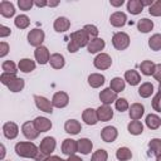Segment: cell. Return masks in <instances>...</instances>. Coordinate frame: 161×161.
<instances>
[{
	"label": "cell",
	"mask_w": 161,
	"mask_h": 161,
	"mask_svg": "<svg viewBox=\"0 0 161 161\" xmlns=\"http://www.w3.org/2000/svg\"><path fill=\"white\" fill-rule=\"evenodd\" d=\"M112 44L117 50H125L128 48L130 45V36L127 33L123 31H118L114 33L112 36Z\"/></svg>",
	"instance_id": "obj_2"
},
{
	"label": "cell",
	"mask_w": 161,
	"mask_h": 161,
	"mask_svg": "<svg viewBox=\"0 0 161 161\" xmlns=\"http://www.w3.org/2000/svg\"><path fill=\"white\" fill-rule=\"evenodd\" d=\"M93 64L97 69L106 70L112 65V58L107 53H99V54L96 55V58L93 60Z\"/></svg>",
	"instance_id": "obj_6"
},
{
	"label": "cell",
	"mask_w": 161,
	"mask_h": 161,
	"mask_svg": "<svg viewBox=\"0 0 161 161\" xmlns=\"http://www.w3.org/2000/svg\"><path fill=\"white\" fill-rule=\"evenodd\" d=\"M92 148H93V143L89 138L84 137V138L78 140V152L83 153V155H88V153H91Z\"/></svg>",
	"instance_id": "obj_28"
},
{
	"label": "cell",
	"mask_w": 161,
	"mask_h": 161,
	"mask_svg": "<svg viewBox=\"0 0 161 161\" xmlns=\"http://www.w3.org/2000/svg\"><path fill=\"white\" fill-rule=\"evenodd\" d=\"M11 34V29L9 26H5V25H0V36L1 38H6Z\"/></svg>",
	"instance_id": "obj_50"
},
{
	"label": "cell",
	"mask_w": 161,
	"mask_h": 161,
	"mask_svg": "<svg viewBox=\"0 0 161 161\" xmlns=\"http://www.w3.org/2000/svg\"><path fill=\"white\" fill-rule=\"evenodd\" d=\"M127 130L131 135L133 136H138L143 132V125L140 122V121H131L127 126Z\"/></svg>",
	"instance_id": "obj_35"
},
{
	"label": "cell",
	"mask_w": 161,
	"mask_h": 161,
	"mask_svg": "<svg viewBox=\"0 0 161 161\" xmlns=\"http://www.w3.org/2000/svg\"><path fill=\"white\" fill-rule=\"evenodd\" d=\"M127 10L132 15H138L143 10V5L141 0H128L127 1Z\"/></svg>",
	"instance_id": "obj_29"
},
{
	"label": "cell",
	"mask_w": 161,
	"mask_h": 161,
	"mask_svg": "<svg viewBox=\"0 0 161 161\" xmlns=\"http://www.w3.org/2000/svg\"><path fill=\"white\" fill-rule=\"evenodd\" d=\"M104 82H106V78L101 73H92L88 75V84L92 88H99L101 86L104 84Z\"/></svg>",
	"instance_id": "obj_24"
},
{
	"label": "cell",
	"mask_w": 161,
	"mask_h": 161,
	"mask_svg": "<svg viewBox=\"0 0 161 161\" xmlns=\"http://www.w3.org/2000/svg\"><path fill=\"white\" fill-rule=\"evenodd\" d=\"M104 47H106V43H104V40L102 38H94V39L89 40V43L87 45V49H88V52L91 54H96V53L99 54V52L103 50Z\"/></svg>",
	"instance_id": "obj_17"
},
{
	"label": "cell",
	"mask_w": 161,
	"mask_h": 161,
	"mask_svg": "<svg viewBox=\"0 0 161 161\" xmlns=\"http://www.w3.org/2000/svg\"><path fill=\"white\" fill-rule=\"evenodd\" d=\"M117 98H118V97H117V93H116L114 91H112L109 87L102 89L101 93H99V99H101V102H102L103 104H108V106H109L111 103L116 102Z\"/></svg>",
	"instance_id": "obj_14"
},
{
	"label": "cell",
	"mask_w": 161,
	"mask_h": 161,
	"mask_svg": "<svg viewBox=\"0 0 161 161\" xmlns=\"http://www.w3.org/2000/svg\"><path fill=\"white\" fill-rule=\"evenodd\" d=\"M123 3H125L123 0H117V1L116 0H111V5L112 6H121Z\"/></svg>",
	"instance_id": "obj_56"
},
{
	"label": "cell",
	"mask_w": 161,
	"mask_h": 161,
	"mask_svg": "<svg viewBox=\"0 0 161 161\" xmlns=\"http://www.w3.org/2000/svg\"><path fill=\"white\" fill-rule=\"evenodd\" d=\"M3 133L8 140H14L19 135V127L15 122H5L3 126Z\"/></svg>",
	"instance_id": "obj_11"
},
{
	"label": "cell",
	"mask_w": 161,
	"mask_h": 161,
	"mask_svg": "<svg viewBox=\"0 0 161 161\" xmlns=\"http://www.w3.org/2000/svg\"><path fill=\"white\" fill-rule=\"evenodd\" d=\"M67 48H68V52H69V53H75V52H78V49H79V48H78L74 43H72L70 40H69V43H68Z\"/></svg>",
	"instance_id": "obj_52"
},
{
	"label": "cell",
	"mask_w": 161,
	"mask_h": 161,
	"mask_svg": "<svg viewBox=\"0 0 161 161\" xmlns=\"http://www.w3.org/2000/svg\"><path fill=\"white\" fill-rule=\"evenodd\" d=\"M83 30L88 34V36H89L91 39L98 38V33H99V30H98V28H97L96 25H93V24H87V25L83 26Z\"/></svg>",
	"instance_id": "obj_43"
},
{
	"label": "cell",
	"mask_w": 161,
	"mask_h": 161,
	"mask_svg": "<svg viewBox=\"0 0 161 161\" xmlns=\"http://www.w3.org/2000/svg\"><path fill=\"white\" fill-rule=\"evenodd\" d=\"M109 23L114 28H122L126 23H127V16L125 13L122 11H114L111 16H109Z\"/></svg>",
	"instance_id": "obj_16"
},
{
	"label": "cell",
	"mask_w": 161,
	"mask_h": 161,
	"mask_svg": "<svg viewBox=\"0 0 161 161\" xmlns=\"http://www.w3.org/2000/svg\"><path fill=\"white\" fill-rule=\"evenodd\" d=\"M148 13L152 16H161V0L153 1V4L148 8Z\"/></svg>",
	"instance_id": "obj_44"
},
{
	"label": "cell",
	"mask_w": 161,
	"mask_h": 161,
	"mask_svg": "<svg viewBox=\"0 0 161 161\" xmlns=\"http://www.w3.org/2000/svg\"><path fill=\"white\" fill-rule=\"evenodd\" d=\"M97 116H98V121L101 122L111 121L113 117V109L108 104H102L97 108Z\"/></svg>",
	"instance_id": "obj_13"
},
{
	"label": "cell",
	"mask_w": 161,
	"mask_h": 161,
	"mask_svg": "<svg viewBox=\"0 0 161 161\" xmlns=\"http://www.w3.org/2000/svg\"><path fill=\"white\" fill-rule=\"evenodd\" d=\"M14 24H15V26L19 28V29H26V28L29 26V24H30V19H29L25 14H21V15H18V16L15 18Z\"/></svg>",
	"instance_id": "obj_38"
},
{
	"label": "cell",
	"mask_w": 161,
	"mask_h": 161,
	"mask_svg": "<svg viewBox=\"0 0 161 161\" xmlns=\"http://www.w3.org/2000/svg\"><path fill=\"white\" fill-rule=\"evenodd\" d=\"M0 147H1V158L4 160V156H5V146L1 143V146H0Z\"/></svg>",
	"instance_id": "obj_58"
},
{
	"label": "cell",
	"mask_w": 161,
	"mask_h": 161,
	"mask_svg": "<svg viewBox=\"0 0 161 161\" xmlns=\"http://www.w3.org/2000/svg\"><path fill=\"white\" fill-rule=\"evenodd\" d=\"M91 38L88 36V34L83 30V29H79L74 33L70 34V42L74 43L78 48H83V47H87L88 43H89Z\"/></svg>",
	"instance_id": "obj_4"
},
{
	"label": "cell",
	"mask_w": 161,
	"mask_h": 161,
	"mask_svg": "<svg viewBox=\"0 0 161 161\" xmlns=\"http://www.w3.org/2000/svg\"><path fill=\"white\" fill-rule=\"evenodd\" d=\"M34 102H35V106L38 109L45 112V113H52L53 112V104H52V101H49L48 98L43 97V96H38L35 94L34 96Z\"/></svg>",
	"instance_id": "obj_9"
},
{
	"label": "cell",
	"mask_w": 161,
	"mask_h": 161,
	"mask_svg": "<svg viewBox=\"0 0 161 161\" xmlns=\"http://www.w3.org/2000/svg\"><path fill=\"white\" fill-rule=\"evenodd\" d=\"M116 157L118 161H128L132 158V152L128 147H119L116 151Z\"/></svg>",
	"instance_id": "obj_36"
},
{
	"label": "cell",
	"mask_w": 161,
	"mask_h": 161,
	"mask_svg": "<svg viewBox=\"0 0 161 161\" xmlns=\"http://www.w3.org/2000/svg\"><path fill=\"white\" fill-rule=\"evenodd\" d=\"M43 161H67V160H63V158H60L59 156H48V157H45Z\"/></svg>",
	"instance_id": "obj_53"
},
{
	"label": "cell",
	"mask_w": 161,
	"mask_h": 161,
	"mask_svg": "<svg viewBox=\"0 0 161 161\" xmlns=\"http://www.w3.org/2000/svg\"><path fill=\"white\" fill-rule=\"evenodd\" d=\"M67 161H83V160H82L79 156H77V155L74 153V155H70V156H68Z\"/></svg>",
	"instance_id": "obj_55"
},
{
	"label": "cell",
	"mask_w": 161,
	"mask_h": 161,
	"mask_svg": "<svg viewBox=\"0 0 161 161\" xmlns=\"http://www.w3.org/2000/svg\"><path fill=\"white\" fill-rule=\"evenodd\" d=\"M153 93V86L150 82H145L138 87V94L142 98H148Z\"/></svg>",
	"instance_id": "obj_34"
},
{
	"label": "cell",
	"mask_w": 161,
	"mask_h": 161,
	"mask_svg": "<svg viewBox=\"0 0 161 161\" xmlns=\"http://www.w3.org/2000/svg\"><path fill=\"white\" fill-rule=\"evenodd\" d=\"M9 50H10L9 44H8L6 42H1V43H0V57L4 58V57L9 53Z\"/></svg>",
	"instance_id": "obj_49"
},
{
	"label": "cell",
	"mask_w": 161,
	"mask_h": 161,
	"mask_svg": "<svg viewBox=\"0 0 161 161\" xmlns=\"http://www.w3.org/2000/svg\"><path fill=\"white\" fill-rule=\"evenodd\" d=\"M62 152L67 156H70L78 152V141L73 138H65L62 143Z\"/></svg>",
	"instance_id": "obj_12"
},
{
	"label": "cell",
	"mask_w": 161,
	"mask_h": 161,
	"mask_svg": "<svg viewBox=\"0 0 161 161\" xmlns=\"http://www.w3.org/2000/svg\"><path fill=\"white\" fill-rule=\"evenodd\" d=\"M44 38H45V34L42 29H31L28 33V43L35 48H38L43 44Z\"/></svg>",
	"instance_id": "obj_5"
},
{
	"label": "cell",
	"mask_w": 161,
	"mask_h": 161,
	"mask_svg": "<svg viewBox=\"0 0 161 161\" xmlns=\"http://www.w3.org/2000/svg\"><path fill=\"white\" fill-rule=\"evenodd\" d=\"M82 119L89 125V126H93L98 122V116H97V109H93V108H86L82 113Z\"/></svg>",
	"instance_id": "obj_20"
},
{
	"label": "cell",
	"mask_w": 161,
	"mask_h": 161,
	"mask_svg": "<svg viewBox=\"0 0 161 161\" xmlns=\"http://www.w3.org/2000/svg\"><path fill=\"white\" fill-rule=\"evenodd\" d=\"M58 4H59V1H49V3H48L49 6H57Z\"/></svg>",
	"instance_id": "obj_59"
},
{
	"label": "cell",
	"mask_w": 161,
	"mask_h": 161,
	"mask_svg": "<svg viewBox=\"0 0 161 161\" xmlns=\"http://www.w3.org/2000/svg\"><path fill=\"white\" fill-rule=\"evenodd\" d=\"M143 113H145V107L141 103H132L131 107L128 108V114H130V118L132 121L141 119V117L143 116Z\"/></svg>",
	"instance_id": "obj_18"
},
{
	"label": "cell",
	"mask_w": 161,
	"mask_h": 161,
	"mask_svg": "<svg viewBox=\"0 0 161 161\" xmlns=\"http://www.w3.org/2000/svg\"><path fill=\"white\" fill-rule=\"evenodd\" d=\"M148 47L151 48V50H161V34H153L151 35V38L148 39Z\"/></svg>",
	"instance_id": "obj_39"
},
{
	"label": "cell",
	"mask_w": 161,
	"mask_h": 161,
	"mask_svg": "<svg viewBox=\"0 0 161 161\" xmlns=\"http://www.w3.org/2000/svg\"><path fill=\"white\" fill-rule=\"evenodd\" d=\"M49 63H50V67L54 68V69H62L65 64V59L62 54L59 53H53L50 55V59H49Z\"/></svg>",
	"instance_id": "obj_27"
},
{
	"label": "cell",
	"mask_w": 161,
	"mask_h": 161,
	"mask_svg": "<svg viewBox=\"0 0 161 161\" xmlns=\"http://www.w3.org/2000/svg\"><path fill=\"white\" fill-rule=\"evenodd\" d=\"M153 78L161 83V63L160 64H156V68H155V72H153Z\"/></svg>",
	"instance_id": "obj_51"
},
{
	"label": "cell",
	"mask_w": 161,
	"mask_h": 161,
	"mask_svg": "<svg viewBox=\"0 0 161 161\" xmlns=\"http://www.w3.org/2000/svg\"><path fill=\"white\" fill-rule=\"evenodd\" d=\"M141 3H142V5H143V6H148V8L153 4V1H152V0H141Z\"/></svg>",
	"instance_id": "obj_57"
},
{
	"label": "cell",
	"mask_w": 161,
	"mask_h": 161,
	"mask_svg": "<svg viewBox=\"0 0 161 161\" xmlns=\"http://www.w3.org/2000/svg\"><path fill=\"white\" fill-rule=\"evenodd\" d=\"M50 55H52V54L49 53L48 48L44 47V45H40V47L35 48V50H34L35 60H36L39 64H42V65H44V64H47V63L49 62Z\"/></svg>",
	"instance_id": "obj_10"
},
{
	"label": "cell",
	"mask_w": 161,
	"mask_h": 161,
	"mask_svg": "<svg viewBox=\"0 0 161 161\" xmlns=\"http://www.w3.org/2000/svg\"><path fill=\"white\" fill-rule=\"evenodd\" d=\"M158 92H160V93H161V83H160V84H158Z\"/></svg>",
	"instance_id": "obj_61"
},
{
	"label": "cell",
	"mask_w": 161,
	"mask_h": 161,
	"mask_svg": "<svg viewBox=\"0 0 161 161\" xmlns=\"http://www.w3.org/2000/svg\"><path fill=\"white\" fill-rule=\"evenodd\" d=\"M125 87H126V80L122 79L121 77H114L111 79V83H109V88L112 91H114L116 93H119L122 91H125Z\"/></svg>",
	"instance_id": "obj_32"
},
{
	"label": "cell",
	"mask_w": 161,
	"mask_h": 161,
	"mask_svg": "<svg viewBox=\"0 0 161 161\" xmlns=\"http://www.w3.org/2000/svg\"><path fill=\"white\" fill-rule=\"evenodd\" d=\"M137 29L141 33H148L153 29V21L147 18H142L137 21Z\"/></svg>",
	"instance_id": "obj_33"
},
{
	"label": "cell",
	"mask_w": 161,
	"mask_h": 161,
	"mask_svg": "<svg viewBox=\"0 0 161 161\" xmlns=\"http://www.w3.org/2000/svg\"><path fill=\"white\" fill-rule=\"evenodd\" d=\"M55 146H57L55 138H54V137H50V136H47V137H44V138L40 141L39 152H40L44 157H48V156H50V153L55 150Z\"/></svg>",
	"instance_id": "obj_3"
},
{
	"label": "cell",
	"mask_w": 161,
	"mask_h": 161,
	"mask_svg": "<svg viewBox=\"0 0 161 161\" xmlns=\"http://www.w3.org/2000/svg\"><path fill=\"white\" fill-rule=\"evenodd\" d=\"M118 136V131L113 126H106L101 130V137L104 142H113Z\"/></svg>",
	"instance_id": "obj_15"
},
{
	"label": "cell",
	"mask_w": 161,
	"mask_h": 161,
	"mask_svg": "<svg viewBox=\"0 0 161 161\" xmlns=\"http://www.w3.org/2000/svg\"><path fill=\"white\" fill-rule=\"evenodd\" d=\"M69 103V96L68 93L63 92V91H59L57 93H54L53 98H52V104L53 107L55 108H64L67 107Z\"/></svg>",
	"instance_id": "obj_8"
},
{
	"label": "cell",
	"mask_w": 161,
	"mask_h": 161,
	"mask_svg": "<svg viewBox=\"0 0 161 161\" xmlns=\"http://www.w3.org/2000/svg\"><path fill=\"white\" fill-rule=\"evenodd\" d=\"M145 122H146V126H147L150 130H157V128L161 126V118H160L157 114H155V113L147 114Z\"/></svg>",
	"instance_id": "obj_30"
},
{
	"label": "cell",
	"mask_w": 161,
	"mask_h": 161,
	"mask_svg": "<svg viewBox=\"0 0 161 161\" xmlns=\"http://www.w3.org/2000/svg\"><path fill=\"white\" fill-rule=\"evenodd\" d=\"M34 5L35 6H38V8H43V6H47L48 5V3L47 1H44V0H36V1H34Z\"/></svg>",
	"instance_id": "obj_54"
},
{
	"label": "cell",
	"mask_w": 161,
	"mask_h": 161,
	"mask_svg": "<svg viewBox=\"0 0 161 161\" xmlns=\"http://www.w3.org/2000/svg\"><path fill=\"white\" fill-rule=\"evenodd\" d=\"M107 158H108L107 151L103 150V148H99V150L93 152V155L91 157V161H107Z\"/></svg>",
	"instance_id": "obj_42"
},
{
	"label": "cell",
	"mask_w": 161,
	"mask_h": 161,
	"mask_svg": "<svg viewBox=\"0 0 161 161\" xmlns=\"http://www.w3.org/2000/svg\"><path fill=\"white\" fill-rule=\"evenodd\" d=\"M0 14H1L4 18H11V16H14V14H15V8H14L13 3L6 1V0H3V1L0 3Z\"/></svg>",
	"instance_id": "obj_23"
},
{
	"label": "cell",
	"mask_w": 161,
	"mask_h": 161,
	"mask_svg": "<svg viewBox=\"0 0 161 161\" xmlns=\"http://www.w3.org/2000/svg\"><path fill=\"white\" fill-rule=\"evenodd\" d=\"M24 79L23 78H15L9 86H8V88L10 89V92H14V93H16V92H20V91H23V88H24Z\"/></svg>",
	"instance_id": "obj_40"
},
{
	"label": "cell",
	"mask_w": 161,
	"mask_h": 161,
	"mask_svg": "<svg viewBox=\"0 0 161 161\" xmlns=\"http://www.w3.org/2000/svg\"><path fill=\"white\" fill-rule=\"evenodd\" d=\"M64 130L69 135H78L82 131V125L77 119H68L64 123Z\"/></svg>",
	"instance_id": "obj_22"
},
{
	"label": "cell",
	"mask_w": 161,
	"mask_h": 161,
	"mask_svg": "<svg viewBox=\"0 0 161 161\" xmlns=\"http://www.w3.org/2000/svg\"><path fill=\"white\" fill-rule=\"evenodd\" d=\"M156 161H161V156H158V157H156Z\"/></svg>",
	"instance_id": "obj_60"
},
{
	"label": "cell",
	"mask_w": 161,
	"mask_h": 161,
	"mask_svg": "<svg viewBox=\"0 0 161 161\" xmlns=\"http://www.w3.org/2000/svg\"><path fill=\"white\" fill-rule=\"evenodd\" d=\"M1 69L4 73H13V74H16V64L13 62V60H5L1 64Z\"/></svg>",
	"instance_id": "obj_41"
},
{
	"label": "cell",
	"mask_w": 161,
	"mask_h": 161,
	"mask_svg": "<svg viewBox=\"0 0 161 161\" xmlns=\"http://www.w3.org/2000/svg\"><path fill=\"white\" fill-rule=\"evenodd\" d=\"M18 68L23 73H30V72H33L35 69V62L29 59V58H23V59L19 60Z\"/></svg>",
	"instance_id": "obj_25"
},
{
	"label": "cell",
	"mask_w": 161,
	"mask_h": 161,
	"mask_svg": "<svg viewBox=\"0 0 161 161\" xmlns=\"http://www.w3.org/2000/svg\"><path fill=\"white\" fill-rule=\"evenodd\" d=\"M148 148L156 157L161 156V138H152L148 142Z\"/></svg>",
	"instance_id": "obj_37"
},
{
	"label": "cell",
	"mask_w": 161,
	"mask_h": 161,
	"mask_svg": "<svg viewBox=\"0 0 161 161\" xmlns=\"http://www.w3.org/2000/svg\"><path fill=\"white\" fill-rule=\"evenodd\" d=\"M33 122L39 132H48L52 128V121L47 117H36Z\"/></svg>",
	"instance_id": "obj_21"
},
{
	"label": "cell",
	"mask_w": 161,
	"mask_h": 161,
	"mask_svg": "<svg viewBox=\"0 0 161 161\" xmlns=\"http://www.w3.org/2000/svg\"><path fill=\"white\" fill-rule=\"evenodd\" d=\"M34 5L33 0H18V6L20 8V10L24 11H29Z\"/></svg>",
	"instance_id": "obj_48"
},
{
	"label": "cell",
	"mask_w": 161,
	"mask_h": 161,
	"mask_svg": "<svg viewBox=\"0 0 161 161\" xmlns=\"http://www.w3.org/2000/svg\"><path fill=\"white\" fill-rule=\"evenodd\" d=\"M15 152L20 157L25 158H35L39 153V147L34 142L30 141H21L15 145Z\"/></svg>",
	"instance_id": "obj_1"
},
{
	"label": "cell",
	"mask_w": 161,
	"mask_h": 161,
	"mask_svg": "<svg viewBox=\"0 0 161 161\" xmlns=\"http://www.w3.org/2000/svg\"><path fill=\"white\" fill-rule=\"evenodd\" d=\"M156 64L152 60H143L140 63V70L143 75H153Z\"/></svg>",
	"instance_id": "obj_31"
},
{
	"label": "cell",
	"mask_w": 161,
	"mask_h": 161,
	"mask_svg": "<svg viewBox=\"0 0 161 161\" xmlns=\"http://www.w3.org/2000/svg\"><path fill=\"white\" fill-rule=\"evenodd\" d=\"M114 106H116V109L118 112H125L130 108V104H128L126 98H117V101L114 102Z\"/></svg>",
	"instance_id": "obj_45"
},
{
	"label": "cell",
	"mask_w": 161,
	"mask_h": 161,
	"mask_svg": "<svg viewBox=\"0 0 161 161\" xmlns=\"http://www.w3.org/2000/svg\"><path fill=\"white\" fill-rule=\"evenodd\" d=\"M125 80L131 86H137L141 82V75H140V73L137 70L130 69V70L125 72Z\"/></svg>",
	"instance_id": "obj_26"
},
{
	"label": "cell",
	"mask_w": 161,
	"mask_h": 161,
	"mask_svg": "<svg viewBox=\"0 0 161 161\" xmlns=\"http://www.w3.org/2000/svg\"><path fill=\"white\" fill-rule=\"evenodd\" d=\"M151 104H152L153 111L161 112V93H160V92H157V93L153 96V98H152V101H151Z\"/></svg>",
	"instance_id": "obj_47"
},
{
	"label": "cell",
	"mask_w": 161,
	"mask_h": 161,
	"mask_svg": "<svg viewBox=\"0 0 161 161\" xmlns=\"http://www.w3.org/2000/svg\"><path fill=\"white\" fill-rule=\"evenodd\" d=\"M16 78V74H13V73H1V75H0V82L4 84V86H9L14 79Z\"/></svg>",
	"instance_id": "obj_46"
},
{
	"label": "cell",
	"mask_w": 161,
	"mask_h": 161,
	"mask_svg": "<svg viewBox=\"0 0 161 161\" xmlns=\"http://www.w3.org/2000/svg\"><path fill=\"white\" fill-rule=\"evenodd\" d=\"M53 28L57 33H64L67 31L69 28H70V20L65 16H59L54 20V24H53Z\"/></svg>",
	"instance_id": "obj_19"
},
{
	"label": "cell",
	"mask_w": 161,
	"mask_h": 161,
	"mask_svg": "<svg viewBox=\"0 0 161 161\" xmlns=\"http://www.w3.org/2000/svg\"><path fill=\"white\" fill-rule=\"evenodd\" d=\"M21 132H23V135L25 136V138H28V140H30V141L38 138V136H39V133H40V132L35 128L33 121H26V122H24L23 126H21Z\"/></svg>",
	"instance_id": "obj_7"
}]
</instances>
